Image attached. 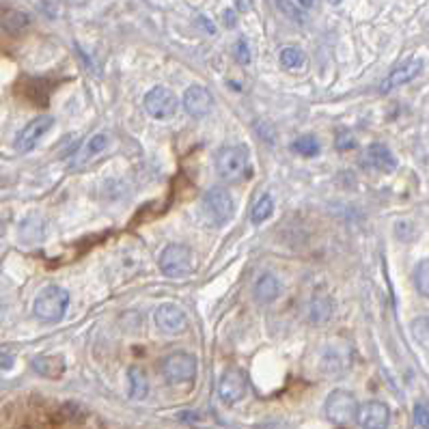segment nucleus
<instances>
[{
	"instance_id": "obj_1",
	"label": "nucleus",
	"mask_w": 429,
	"mask_h": 429,
	"mask_svg": "<svg viewBox=\"0 0 429 429\" xmlns=\"http://www.w3.org/2000/svg\"><path fill=\"white\" fill-rule=\"evenodd\" d=\"M67 306H69V294L63 287H58V285H50V287L42 290L39 296L35 298L32 313L39 321L54 324V321L63 319V315L67 313Z\"/></svg>"
},
{
	"instance_id": "obj_2",
	"label": "nucleus",
	"mask_w": 429,
	"mask_h": 429,
	"mask_svg": "<svg viewBox=\"0 0 429 429\" xmlns=\"http://www.w3.org/2000/svg\"><path fill=\"white\" fill-rule=\"evenodd\" d=\"M203 211H205V218L213 227H225L227 223H231L233 213H235L233 197L229 194L227 188H220V186L209 188L203 199Z\"/></svg>"
},
{
	"instance_id": "obj_3",
	"label": "nucleus",
	"mask_w": 429,
	"mask_h": 429,
	"mask_svg": "<svg viewBox=\"0 0 429 429\" xmlns=\"http://www.w3.org/2000/svg\"><path fill=\"white\" fill-rule=\"evenodd\" d=\"M248 160L244 145H229L216 154V170L225 182H240L248 173Z\"/></svg>"
},
{
	"instance_id": "obj_4",
	"label": "nucleus",
	"mask_w": 429,
	"mask_h": 429,
	"mask_svg": "<svg viewBox=\"0 0 429 429\" xmlns=\"http://www.w3.org/2000/svg\"><path fill=\"white\" fill-rule=\"evenodd\" d=\"M359 408L361 406H359V402H356V397L349 390H343V388L332 390L326 397V404H324L326 418L335 425H349L352 421H356V416H359Z\"/></svg>"
},
{
	"instance_id": "obj_5",
	"label": "nucleus",
	"mask_w": 429,
	"mask_h": 429,
	"mask_svg": "<svg viewBox=\"0 0 429 429\" xmlns=\"http://www.w3.org/2000/svg\"><path fill=\"white\" fill-rule=\"evenodd\" d=\"M160 371L168 384H186L197 378V359L188 352L168 354L160 365Z\"/></svg>"
},
{
	"instance_id": "obj_6",
	"label": "nucleus",
	"mask_w": 429,
	"mask_h": 429,
	"mask_svg": "<svg viewBox=\"0 0 429 429\" xmlns=\"http://www.w3.org/2000/svg\"><path fill=\"white\" fill-rule=\"evenodd\" d=\"M158 266L164 276L182 278L192 270V250L184 244H170L160 253Z\"/></svg>"
},
{
	"instance_id": "obj_7",
	"label": "nucleus",
	"mask_w": 429,
	"mask_h": 429,
	"mask_svg": "<svg viewBox=\"0 0 429 429\" xmlns=\"http://www.w3.org/2000/svg\"><path fill=\"white\" fill-rule=\"evenodd\" d=\"M246 390H248V382H246V375L231 367L227 369L220 380H218V386H216V392H218V399L227 406H235L240 404L244 397H246Z\"/></svg>"
},
{
	"instance_id": "obj_8",
	"label": "nucleus",
	"mask_w": 429,
	"mask_h": 429,
	"mask_svg": "<svg viewBox=\"0 0 429 429\" xmlns=\"http://www.w3.org/2000/svg\"><path fill=\"white\" fill-rule=\"evenodd\" d=\"M142 106H145L147 115L154 119H170L177 113V97L166 87H154L147 91Z\"/></svg>"
},
{
	"instance_id": "obj_9",
	"label": "nucleus",
	"mask_w": 429,
	"mask_h": 429,
	"mask_svg": "<svg viewBox=\"0 0 429 429\" xmlns=\"http://www.w3.org/2000/svg\"><path fill=\"white\" fill-rule=\"evenodd\" d=\"M54 125V117L50 115H42L37 119H32L28 125H24V130L15 136V142H13V147L18 154H28L32 151L35 147H37V142L52 130Z\"/></svg>"
},
{
	"instance_id": "obj_10",
	"label": "nucleus",
	"mask_w": 429,
	"mask_h": 429,
	"mask_svg": "<svg viewBox=\"0 0 429 429\" xmlns=\"http://www.w3.org/2000/svg\"><path fill=\"white\" fill-rule=\"evenodd\" d=\"M156 326L160 332L164 335H182L188 328V317L184 313V309H180L177 304H160L154 313Z\"/></svg>"
},
{
	"instance_id": "obj_11",
	"label": "nucleus",
	"mask_w": 429,
	"mask_h": 429,
	"mask_svg": "<svg viewBox=\"0 0 429 429\" xmlns=\"http://www.w3.org/2000/svg\"><path fill=\"white\" fill-rule=\"evenodd\" d=\"M352 363V354L347 347H343V343H328L324 349H321V371L330 378H339L349 369Z\"/></svg>"
},
{
	"instance_id": "obj_12",
	"label": "nucleus",
	"mask_w": 429,
	"mask_h": 429,
	"mask_svg": "<svg viewBox=\"0 0 429 429\" xmlns=\"http://www.w3.org/2000/svg\"><path fill=\"white\" fill-rule=\"evenodd\" d=\"M211 108H213V97H211V93L205 87L192 85V87L186 89V93H184V111L192 119L207 117Z\"/></svg>"
},
{
	"instance_id": "obj_13",
	"label": "nucleus",
	"mask_w": 429,
	"mask_h": 429,
	"mask_svg": "<svg viewBox=\"0 0 429 429\" xmlns=\"http://www.w3.org/2000/svg\"><path fill=\"white\" fill-rule=\"evenodd\" d=\"M356 423L361 429H386L390 423V410L384 402H365L359 408Z\"/></svg>"
},
{
	"instance_id": "obj_14",
	"label": "nucleus",
	"mask_w": 429,
	"mask_h": 429,
	"mask_svg": "<svg viewBox=\"0 0 429 429\" xmlns=\"http://www.w3.org/2000/svg\"><path fill=\"white\" fill-rule=\"evenodd\" d=\"M421 71H423V61L421 58H408L406 63H402L399 67H395L390 71V74L386 76V80L382 82L380 91L388 93L392 89H397V87H404V85L412 82L421 74Z\"/></svg>"
},
{
	"instance_id": "obj_15",
	"label": "nucleus",
	"mask_w": 429,
	"mask_h": 429,
	"mask_svg": "<svg viewBox=\"0 0 429 429\" xmlns=\"http://www.w3.org/2000/svg\"><path fill=\"white\" fill-rule=\"evenodd\" d=\"M108 147H111L108 134H104V132L93 134V136L85 142V145H82V149L74 156V166H87L89 162H93L95 158H99Z\"/></svg>"
},
{
	"instance_id": "obj_16",
	"label": "nucleus",
	"mask_w": 429,
	"mask_h": 429,
	"mask_svg": "<svg viewBox=\"0 0 429 429\" xmlns=\"http://www.w3.org/2000/svg\"><path fill=\"white\" fill-rule=\"evenodd\" d=\"M365 160H367V166H371L373 170H380V173H392L397 168L395 156H392L390 149L386 145H382V142H373V145H369Z\"/></svg>"
},
{
	"instance_id": "obj_17",
	"label": "nucleus",
	"mask_w": 429,
	"mask_h": 429,
	"mask_svg": "<svg viewBox=\"0 0 429 429\" xmlns=\"http://www.w3.org/2000/svg\"><path fill=\"white\" fill-rule=\"evenodd\" d=\"M30 365L39 375L50 380H56L65 373V361L61 356H37V359H32Z\"/></svg>"
},
{
	"instance_id": "obj_18",
	"label": "nucleus",
	"mask_w": 429,
	"mask_h": 429,
	"mask_svg": "<svg viewBox=\"0 0 429 429\" xmlns=\"http://www.w3.org/2000/svg\"><path fill=\"white\" fill-rule=\"evenodd\" d=\"M280 296V282L274 274H263L259 276L257 285H255V298L261 304H270Z\"/></svg>"
},
{
	"instance_id": "obj_19",
	"label": "nucleus",
	"mask_w": 429,
	"mask_h": 429,
	"mask_svg": "<svg viewBox=\"0 0 429 429\" xmlns=\"http://www.w3.org/2000/svg\"><path fill=\"white\" fill-rule=\"evenodd\" d=\"M128 386H130V397L140 402L147 397L149 392V380L140 367H130L128 369Z\"/></svg>"
},
{
	"instance_id": "obj_20",
	"label": "nucleus",
	"mask_w": 429,
	"mask_h": 429,
	"mask_svg": "<svg viewBox=\"0 0 429 429\" xmlns=\"http://www.w3.org/2000/svg\"><path fill=\"white\" fill-rule=\"evenodd\" d=\"M332 315V302L328 296H315L311 300V321L313 324H326Z\"/></svg>"
},
{
	"instance_id": "obj_21",
	"label": "nucleus",
	"mask_w": 429,
	"mask_h": 429,
	"mask_svg": "<svg viewBox=\"0 0 429 429\" xmlns=\"http://www.w3.org/2000/svg\"><path fill=\"white\" fill-rule=\"evenodd\" d=\"M274 213V199L270 194H263L255 201L253 209H250V223L253 225H263Z\"/></svg>"
},
{
	"instance_id": "obj_22",
	"label": "nucleus",
	"mask_w": 429,
	"mask_h": 429,
	"mask_svg": "<svg viewBox=\"0 0 429 429\" xmlns=\"http://www.w3.org/2000/svg\"><path fill=\"white\" fill-rule=\"evenodd\" d=\"M278 58H280V65L285 67V69H300L302 65H304V52L298 48V46H287V48H282L280 50V54H278Z\"/></svg>"
},
{
	"instance_id": "obj_23",
	"label": "nucleus",
	"mask_w": 429,
	"mask_h": 429,
	"mask_svg": "<svg viewBox=\"0 0 429 429\" xmlns=\"http://www.w3.org/2000/svg\"><path fill=\"white\" fill-rule=\"evenodd\" d=\"M28 22H30V18H28L24 11H18V9H9V7H5V13H3V26H5V30H9V32H18V30H22V28H26Z\"/></svg>"
},
{
	"instance_id": "obj_24",
	"label": "nucleus",
	"mask_w": 429,
	"mask_h": 429,
	"mask_svg": "<svg viewBox=\"0 0 429 429\" xmlns=\"http://www.w3.org/2000/svg\"><path fill=\"white\" fill-rule=\"evenodd\" d=\"M292 149L302 158H315L319 154V142L315 136H300L292 142Z\"/></svg>"
},
{
	"instance_id": "obj_25",
	"label": "nucleus",
	"mask_w": 429,
	"mask_h": 429,
	"mask_svg": "<svg viewBox=\"0 0 429 429\" xmlns=\"http://www.w3.org/2000/svg\"><path fill=\"white\" fill-rule=\"evenodd\" d=\"M414 285L421 296L429 298V259H423L414 270Z\"/></svg>"
},
{
	"instance_id": "obj_26",
	"label": "nucleus",
	"mask_w": 429,
	"mask_h": 429,
	"mask_svg": "<svg viewBox=\"0 0 429 429\" xmlns=\"http://www.w3.org/2000/svg\"><path fill=\"white\" fill-rule=\"evenodd\" d=\"M412 429H429V406L418 402L412 414Z\"/></svg>"
},
{
	"instance_id": "obj_27",
	"label": "nucleus",
	"mask_w": 429,
	"mask_h": 429,
	"mask_svg": "<svg viewBox=\"0 0 429 429\" xmlns=\"http://www.w3.org/2000/svg\"><path fill=\"white\" fill-rule=\"evenodd\" d=\"M276 5H278V9L287 15L290 20H294V22H298V24H302L304 22V15H302V11L292 3V0H276Z\"/></svg>"
},
{
	"instance_id": "obj_28",
	"label": "nucleus",
	"mask_w": 429,
	"mask_h": 429,
	"mask_svg": "<svg viewBox=\"0 0 429 429\" xmlns=\"http://www.w3.org/2000/svg\"><path fill=\"white\" fill-rule=\"evenodd\" d=\"M412 330L416 335L418 341H423L425 345H429V317H421L412 324Z\"/></svg>"
},
{
	"instance_id": "obj_29",
	"label": "nucleus",
	"mask_w": 429,
	"mask_h": 429,
	"mask_svg": "<svg viewBox=\"0 0 429 429\" xmlns=\"http://www.w3.org/2000/svg\"><path fill=\"white\" fill-rule=\"evenodd\" d=\"M235 54H237V61L240 63H250V50H248V46H246V42L244 39H240L237 42V46H235Z\"/></svg>"
},
{
	"instance_id": "obj_30",
	"label": "nucleus",
	"mask_w": 429,
	"mask_h": 429,
	"mask_svg": "<svg viewBox=\"0 0 429 429\" xmlns=\"http://www.w3.org/2000/svg\"><path fill=\"white\" fill-rule=\"evenodd\" d=\"M13 363H15V356H11V354L5 349V352H3V369H5V371H9Z\"/></svg>"
},
{
	"instance_id": "obj_31",
	"label": "nucleus",
	"mask_w": 429,
	"mask_h": 429,
	"mask_svg": "<svg viewBox=\"0 0 429 429\" xmlns=\"http://www.w3.org/2000/svg\"><path fill=\"white\" fill-rule=\"evenodd\" d=\"M235 7L240 11H248L250 7H253V0H235Z\"/></svg>"
},
{
	"instance_id": "obj_32",
	"label": "nucleus",
	"mask_w": 429,
	"mask_h": 429,
	"mask_svg": "<svg viewBox=\"0 0 429 429\" xmlns=\"http://www.w3.org/2000/svg\"><path fill=\"white\" fill-rule=\"evenodd\" d=\"M225 20H227V26H233V24H235L233 11H225Z\"/></svg>"
},
{
	"instance_id": "obj_33",
	"label": "nucleus",
	"mask_w": 429,
	"mask_h": 429,
	"mask_svg": "<svg viewBox=\"0 0 429 429\" xmlns=\"http://www.w3.org/2000/svg\"><path fill=\"white\" fill-rule=\"evenodd\" d=\"M328 3H330V5H341L343 0H328Z\"/></svg>"
}]
</instances>
